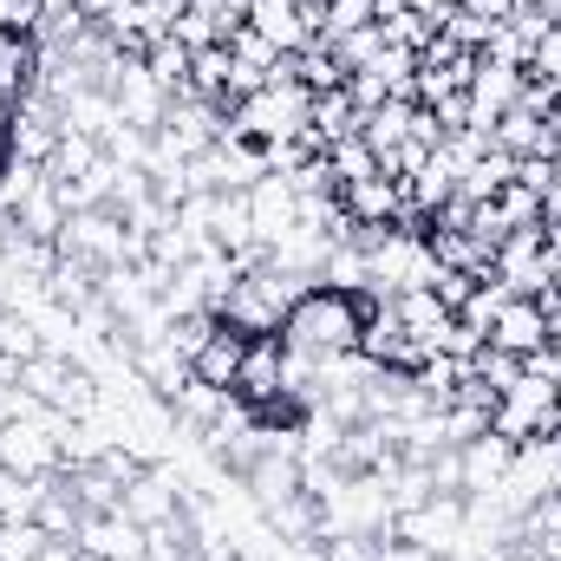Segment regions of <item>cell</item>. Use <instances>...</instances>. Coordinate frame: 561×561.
I'll list each match as a JSON object with an SVG mask.
<instances>
[{
    "mask_svg": "<svg viewBox=\"0 0 561 561\" xmlns=\"http://www.w3.org/2000/svg\"><path fill=\"white\" fill-rule=\"evenodd\" d=\"M294 386V353H287V340L280 333H249V353H242V373H236V399L249 405V412H268L280 405V392Z\"/></svg>",
    "mask_w": 561,
    "mask_h": 561,
    "instance_id": "obj_5",
    "label": "cell"
},
{
    "mask_svg": "<svg viewBox=\"0 0 561 561\" xmlns=\"http://www.w3.org/2000/svg\"><path fill=\"white\" fill-rule=\"evenodd\" d=\"M536 7H542V13H549V20L561 26V0H536Z\"/></svg>",
    "mask_w": 561,
    "mask_h": 561,
    "instance_id": "obj_36",
    "label": "cell"
},
{
    "mask_svg": "<svg viewBox=\"0 0 561 561\" xmlns=\"http://www.w3.org/2000/svg\"><path fill=\"white\" fill-rule=\"evenodd\" d=\"M183 503H190V483L170 470V463H144L138 483H125V516L144 523V529H163V523H176L183 516Z\"/></svg>",
    "mask_w": 561,
    "mask_h": 561,
    "instance_id": "obj_8",
    "label": "cell"
},
{
    "mask_svg": "<svg viewBox=\"0 0 561 561\" xmlns=\"http://www.w3.org/2000/svg\"><path fill=\"white\" fill-rule=\"evenodd\" d=\"M392 536L399 542H419L424 556H463V542H470V496H424L419 510H399L392 516Z\"/></svg>",
    "mask_w": 561,
    "mask_h": 561,
    "instance_id": "obj_3",
    "label": "cell"
},
{
    "mask_svg": "<svg viewBox=\"0 0 561 561\" xmlns=\"http://www.w3.org/2000/svg\"><path fill=\"white\" fill-rule=\"evenodd\" d=\"M510 176H516V157L490 150V157H477V163H470V170L457 176V196H463V203H490V196H496V190H503Z\"/></svg>",
    "mask_w": 561,
    "mask_h": 561,
    "instance_id": "obj_22",
    "label": "cell"
},
{
    "mask_svg": "<svg viewBox=\"0 0 561 561\" xmlns=\"http://www.w3.org/2000/svg\"><path fill=\"white\" fill-rule=\"evenodd\" d=\"M490 346H503V353H516V359H536V353L549 346V313H542V300H536V294H510V300L496 307V320H490Z\"/></svg>",
    "mask_w": 561,
    "mask_h": 561,
    "instance_id": "obj_13",
    "label": "cell"
},
{
    "mask_svg": "<svg viewBox=\"0 0 561 561\" xmlns=\"http://www.w3.org/2000/svg\"><path fill=\"white\" fill-rule=\"evenodd\" d=\"M183 7H196V13H209V20L222 26V39H229V33L242 26V7H236V0H183Z\"/></svg>",
    "mask_w": 561,
    "mask_h": 561,
    "instance_id": "obj_32",
    "label": "cell"
},
{
    "mask_svg": "<svg viewBox=\"0 0 561 561\" xmlns=\"http://www.w3.org/2000/svg\"><path fill=\"white\" fill-rule=\"evenodd\" d=\"M412 112H419V99H386V105L359 112V138L373 144L379 157H392L399 144L412 138Z\"/></svg>",
    "mask_w": 561,
    "mask_h": 561,
    "instance_id": "obj_19",
    "label": "cell"
},
{
    "mask_svg": "<svg viewBox=\"0 0 561 561\" xmlns=\"http://www.w3.org/2000/svg\"><path fill=\"white\" fill-rule=\"evenodd\" d=\"M490 203H496L503 229H542V196H536L529 183H516V176H510V183H503V190H496Z\"/></svg>",
    "mask_w": 561,
    "mask_h": 561,
    "instance_id": "obj_26",
    "label": "cell"
},
{
    "mask_svg": "<svg viewBox=\"0 0 561 561\" xmlns=\"http://www.w3.org/2000/svg\"><path fill=\"white\" fill-rule=\"evenodd\" d=\"M144 72H150L170 99H190V53H183L176 39H157V46L144 53Z\"/></svg>",
    "mask_w": 561,
    "mask_h": 561,
    "instance_id": "obj_24",
    "label": "cell"
},
{
    "mask_svg": "<svg viewBox=\"0 0 561 561\" xmlns=\"http://www.w3.org/2000/svg\"><path fill=\"white\" fill-rule=\"evenodd\" d=\"M249 216H255V242L275 249V242H287V236L300 229V190H294L280 170H262V176L249 183Z\"/></svg>",
    "mask_w": 561,
    "mask_h": 561,
    "instance_id": "obj_9",
    "label": "cell"
},
{
    "mask_svg": "<svg viewBox=\"0 0 561 561\" xmlns=\"http://www.w3.org/2000/svg\"><path fill=\"white\" fill-rule=\"evenodd\" d=\"M457 457H463V496H496V490H503V477L516 470V444H510V437H496V431H483V437L457 444Z\"/></svg>",
    "mask_w": 561,
    "mask_h": 561,
    "instance_id": "obj_15",
    "label": "cell"
},
{
    "mask_svg": "<svg viewBox=\"0 0 561 561\" xmlns=\"http://www.w3.org/2000/svg\"><path fill=\"white\" fill-rule=\"evenodd\" d=\"M523 373H529V359H516V353H503V346H490V340H483L477 359H470V379H477L483 392H496V399H503Z\"/></svg>",
    "mask_w": 561,
    "mask_h": 561,
    "instance_id": "obj_23",
    "label": "cell"
},
{
    "mask_svg": "<svg viewBox=\"0 0 561 561\" xmlns=\"http://www.w3.org/2000/svg\"><path fill=\"white\" fill-rule=\"evenodd\" d=\"M105 92L118 99V118H125V125H138V131H157V125H163V112H170V92L144 72V59H131V53L112 66V85H105Z\"/></svg>",
    "mask_w": 561,
    "mask_h": 561,
    "instance_id": "obj_11",
    "label": "cell"
},
{
    "mask_svg": "<svg viewBox=\"0 0 561 561\" xmlns=\"http://www.w3.org/2000/svg\"><path fill=\"white\" fill-rule=\"evenodd\" d=\"M490 431H496V437H510V444H529V437H549V431H561L556 379H549V373H523V379L496 399Z\"/></svg>",
    "mask_w": 561,
    "mask_h": 561,
    "instance_id": "obj_4",
    "label": "cell"
},
{
    "mask_svg": "<svg viewBox=\"0 0 561 561\" xmlns=\"http://www.w3.org/2000/svg\"><path fill=\"white\" fill-rule=\"evenodd\" d=\"M516 92H523V72L503 66V59H483V53H477L470 85H463V99H470V131H496V118L516 105Z\"/></svg>",
    "mask_w": 561,
    "mask_h": 561,
    "instance_id": "obj_12",
    "label": "cell"
},
{
    "mask_svg": "<svg viewBox=\"0 0 561 561\" xmlns=\"http://www.w3.org/2000/svg\"><path fill=\"white\" fill-rule=\"evenodd\" d=\"M294 294H300V287H294V275H280V268L236 275V287L216 300V320H229V327H242V333H280Z\"/></svg>",
    "mask_w": 561,
    "mask_h": 561,
    "instance_id": "obj_2",
    "label": "cell"
},
{
    "mask_svg": "<svg viewBox=\"0 0 561 561\" xmlns=\"http://www.w3.org/2000/svg\"><path fill=\"white\" fill-rule=\"evenodd\" d=\"M359 333H366V313H359V287H300L287 320H280V340L294 359H346L359 353Z\"/></svg>",
    "mask_w": 561,
    "mask_h": 561,
    "instance_id": "obj_1",
    "label": "cell"
},
{
    "mask_svg": "<svg viewBox=\"0 0 561 561\" xmlns=\"http://www.w3.org/2000/svg\"><path fill=\"white\" fill-rule=\"evenodd\" d=\"M0 536H7V516H0Z\"/></svg>",
    "mask_w": 561,
    "mask_h": 561,
    "instance_id": "obj_38",
    "label": "cell"
},
{
    "mask_svg": "<svg viewBox=\"0 0 561 561\" xmlns=\"http://www.w3.org/2000/svg\"><path fill=\"white\" fill-rule=\"evenodd\" d=\"M20 366H26V359H13V353H0V386H20Z\"/></svg>",
    "mask_w": 561,
    "mask_h": 561,
    "instance_id": "obj_35",
    "label": "cell"
},
{
    "mask_svg": "<svg viewBox=\"0 0 561 561\" xmlns=\"http://www.w3.org/2000/svg\"><path fill=\"white\" fill-rule=\"evenodd\" d=\"M340 209H346L353 229H399L405 222V183L386 176V170H373V176H359V183L340 190Z\"/></svg>",
    "mask_w": 561,
    "mask_h": 561,
    "instance_id": "obj_10",
    "label": "cell"
},
{
    "mask_svg": "<svg viewBox=\"0 0 561 561\" xmlns=\"http://www.w3.org/2000/svg\"><path fill=\"white\" fill-rule=\"evenodd\" d=\"M373 20H379V0H320V39L327 46L359 33V26H373Z\"/></svg>",
    "mask_w": 561,
    "mask_h": 561,
    "instance_id": "obj_25",
    "label": "cell"
},
{
    "mask_svg": "<svg viewBox=\"0 0 561 561\" xmlns=\"http://www.w3.org/2000/svg\"><path fill=\"white\" fill-rule=\"evenodd\" d=\"M242 353H249V333H242V327H229V320H216V327L203 333V346L190 353V379H203V386L229 392V386H236V373H242Z\"/></svg>",
    "mask_w": 561,
    "mask_h": 561,
    "instance_id": "obj_14",
    "label": "cell"
},
{
    "mask_svg": "<svg viewBox=\"0 0 561 561\" xmlns=\"http://www.w3.org/2000/svg\"><path fill=\"white\" fill-rule=\"evenodd\" d=\"M529 79H542V85H556V92H561V26H549V33L536 39V59H529Z\"/></svg>",
    "mask_w": 561,
    "mask_h": 561,
    "instance_id": "obj_29",
    "label": "cell"
},
{
    "mask_svg": "<svg viewBox=\"0 0 561 561\" xmlns=\"http://www.w3.org/2000/svg\"><path fill=\"white\" fill-rule=\"evenodd\" d=\"M556 561H561V556H556Z\"/></svg>",
    "mask_w": 561,
    "mask_h": 561,
    "instance_id": "obj_39",
    "label": "cell"
},
{
    "mask_svg": "<svg viewBox=\"0 0 561 561\" xmlns=\"http://www.w3.org/2000/svg\"><path fill=\"white\" fill-rule=\"evenodd\" d=\"M99 157H105V144H99V138H85V131H59L53 157H46V176L66 190V203H72V190L99 170Z\"/></svg>",
    "mask_w": 561,
    "mask_h": 561,
    "instance_id": "obj_17",
    "label": "cell"
},
{
    "mask_svg": "<svg viewBox=\"0 0 561 561\" xmlns=\"http://www.w3.org/2000/svg\"><path fill=\"white\" fill-rule=\"evenodd\" d=\"M59 118H66V131H85V138L105 144V131L118 125V99L105 85H79V92L59 99Z\"/></svg>",
    "mask_w": 561,
    "mask_h": 561,
    "instance_id": "obj_18",
    "label": "cell"
},
{
    "mask_svg": "<svg viewBox=\"0 0 561 561\" xmlns=\"http://www.w3.org/2000/svg\"><path fill=\"white\" fill-rule=\"evenodd\" d=\"M39 490H46V477H20V470L0 463V516L7 523H26L39 510Z\"/></svg>",
    "mask_w": 561,
    "mask_h": 561,
    "instance_id": "obj_27",
    "label": "cell"
},
{
    "mask_svg": "<svg viewBox=\"0 0 561 561\" xmlns=\"http://www.w3.org/2000/svg\"><path fill=\"white\" fill-rule=\"evenodd\" d=\"M72 542H79L85 561H138L150 549V529L131 523L125 510H85L79 529H72Z\"/></svg>",
    "mask_w": 561,
    "mask_h": 561,
    "instance_id": "obj_7",
    "label": "cell"
},
{
    "mask_svg": "<svg viewBox=\"0 0 561 561\" xmlns=\"http://www.w3.org/2000/svg\"><path fill=\"white\" fill-rule=\"evenodd\" d=\"M20 399H26L20 386H0V424H13V419H20Z\"/></svg>",
    "mask_w": 561,
    "mask_h": 561,
    "instance_id": "obj_33",
    "label": "cell"
},
{
    "mask_svg": "<svg viewBox=\"0 0 561 561\" xmlns=\"http://www.w3.org/2000/svg\"><path fill=\"white\" fill-rule=\"evenodd\" d=\"M490 275L503 280L510 294H549L561 280V268H556V255H549L542 229H510L496 242V255H490Z\"/></svg>",
    "mask_w": 561,
    "mask_h": 561,
    "instance_id": "obj_6",
    "label": "cell"
},
{
    "mask_svg": "<svg viewBox=\"0 0 561 561\" xmlns=\"http://www.w3.org/2000/svg\"><path fill=\"white\" fill-rule=\"evenodd\" d=\"M490 144L503 150V157H549V131H542V118L536 112H523V105H510L503 118H496V131H490Z\"/></svg>",
    "mask_w": 561,
    "mask_h": 561,
    "instance_id": "obj_20",
    "label": "cell"
},
{
    "mask_svg": "<svg viewBox=\"0 0 561 561\" xmlns=\"http://www.w3.org/2000/svg\"><path fill=\"white\" fill-rule=\"evenodd\" d=\"M457 7H463V13H470V20H483V26H510V20H516V7H523V0H457Z\"/></svg>",
    "mask_w": 561,
    "mask_h": 561,
    "instance_id": "obj_30",
    "label": "cell"
},
{
    "mask_svg": "<svg viewBox=\"0 0 561 561\" xmlns=\"http://www.w3.org/2000/svg\"><path fill=\"white\" fill-rule=\"evenodd\" d=\"M490 561H516V556H490Z\"/></svg>",
    "mask_w": 561,
    "mask_h": 561,
    "instance_id": "obj_37",
    "label": "cell"
},
{
    "mask_svg": "<svg viewBox=\"0 0 561 561\" xmlns=\"http://www.w3.org/2000/svg\"><path fill=\"white\" fill-rule=\"evenodd\" d=\"M320 157H327V176H333V190H346V183H359V176H373V170H379V150L359 138V131L333 138Z\"/></svg>",
    "mask_w": 561,
    "mask_h": 561,
    "instance_id": "obj_21",
    "label": "cell"
},
{
    "mask_svg": "<svg viewBox=\"0 0 561 561\" xmlns=\"http://www.w3.org/2000/svg\"><path fill=\"white\" fill-rule=\"evenodd\" d=\"M13 216H20V236L26 242H59V229H66V216H72V203H66V190L53 183V176H39L26 196H13L7 203Z\"/></svg>",
    "mask_w": 561,
    "mask_h": 561,
    "instance_id": "obj_16",
    "label": "cell"
},
{
    "mask_svg": "<svg viewBox=\"0 0 561 561\" xmlns=\"http://www.w3.org/2000/svg\"><path fill=\"white\" fill-rule=\"evenodd\" d=\"M170 39H176L183 53H209V46H222V26H216L209 13L183 7V13H176V26H170Z\"/></svg>",
    "mask_w": 561,
    "mask_h": 561,
    "instance_id": "obj_28",
    "label": "cell"
},
{
    "mask_svg": "<svg viewBox=\"0 0 561 561\" xmlns=\"http://www.w3.org/2000/svg\"><path fill=\"white\" fill-rule=\"evenodd\" d=\"M542 131H549V157H561V99L549 105V118H542Z\"/></svg>",
    "mask_w": 561,
    "mask_h": 561,
    "instance_id": "obj_34",
    "label": "cell"
},
{
    "mask_svg": "<svg viewBox=\"0 0 561 561\" xmlns=\"http://www.w3.org/2000/svg\"><path fill=\"white\" fill-rule=\"evenodd\" d=\"M131 7H138V0H79V20H92V26H105V33H112Z\"/></svg>",
    "mask_w": 561,
    "mask_h": 561,
    "instance_id": "obj_31",
    "label": "cell"
}]
</instances>
